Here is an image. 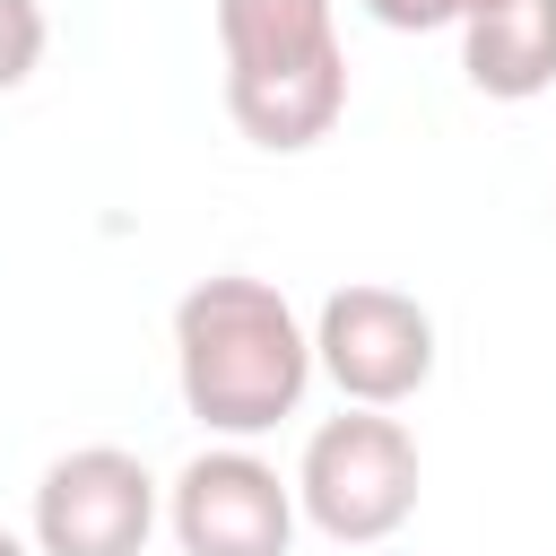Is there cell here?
<instances>
[{
    "label": "cell",
    "mask_w": 556,
    "mask_h": 556,
    "mask_svg": "<svg viewBox=\"0 0 556 556\" xmlns=\"http://www.w3.org/2000/svg\"><path fill=\"white\" fill-rule=\"evenodd\" d=\"M426 495V460H417V434L391 417V408H339L304 434V460H295V513L339 539V547H374L391 530H408Z\"/></svg>",
    "instance_id": "obj_3"
},
{
    "label": "cell",
    "mask_w": 556,
    "mask_h": 556,
    "mask_svg": "<svg viewBox=\"0 0 556 556\" xmlns=\"http://www.w3.org/2000/svg\"><path fill=\"white\" fill-rule=\"evenodd\" d=\"M0 556H35V547H26V539H17V530H0Z\"/></svg>",
    "instance_id": "obj_10"
},
{
    "label": "cell",
    "mask_w": 556,
    "mask_h": 556,
    "mask_svg": "<svg viewBox=\"0 0 556 556\" xmlns=\"http://www.w3.org/2000/svg\"><path fill=\"white\" fill-rule=\"evenodd\" d=\"M313 374H330L348 408H400L434 382V313L408 287L348 278L313 313Z\"/></svg>",
    "instance_id": "obj_4"
},
{
    "label": "cell",
    "mask_w": 556,
    "mask_h": 556,
    "mask_svg": "<svg viewBox=\"0 0 556 556\" xmlns=\"http://www.w3.org/2000/svg\"><path fill=\"white\" fill-rule=\"evenodd\" d=\"M478 9H495V0H460V17H478Z\"/></svg>",
    "instance_id": "obj_11"
},
{
    "label": "cell",
    "mask_w": 556,
    "mask_h": 556,
    "mask_svg": "<svg viewBox=\"0 0 556 556\" xmlns=\"http://www.w3.org/2000/svg\"><path fill=\"white\" fill-rule=\"evenodd\" d=\"M174 382L217 443H252L313 391V330L269 278L217 269L174 304Z\"/></svg>",
    "instance_id": "obj_1"
},
{
    "label": "cell",
    "mask_w": 556,
    "mask_h": 556,
    "mask_svg": "<svg viewBox=\"0 0 556 556\" xmlns=\"http://www.w3.org/2000/svg\"><path fill=\"white\" fill-rule=\"evenodd\" d=\"M165 530L182 556H287L295 478H278L252 443H208L165 486Z\"/></svg>",
    "instance_id": "obj_6"
},
{
    "label": "cell",
    "mask_w": 556,
    "mask_h": 556,
    "mask_svg": "<svg viewBox=\"0 0 556 556\" xmlns=\"http://www.w3.org/2000/svg\"><path fill=\"white\" fill-rule=\"evenodd\" d=\"M43 0H0V96H17L43 61Z\"/></svg>",
    "instance_id": "obj_8"
},
{
    "label": "cell",
    "mask_w": 556,
    "mask_h": 556,
    "mask_svg": "<svg viewBox=\"0 0 556 556\" xmlns=\"http://www.w3.org/2000/svg\"><path fill=\"white\" fill-rule=\"evenodd\" d=\"M156 478L122 443H78L35 478L26 547L35 556H139L156 530Z\"/></svg>",
    "instance_id": "obj_5"
},
{
    "label": "cell",
    "mask_w": 556,
    "mask_h": 556,
    "mask_svg": "<svg viewBox=\"0 0 556 556\" xmlns=\"http://www.w3.org/2000/svg\"><path fill=\"white\" fill-rule=\"evenodd\" d=\"M374 26L391 35H434V26H460V0H356Z\"/></svg>",
    "instance_id": "obj_9"
},
{
    "label": "cell",
    "mask_w": 556,
    "mask_h": 556,
    "mask_svg": "<svg viewBox=\"0 0 556 556\" xmlns=\"http://www.w3.org/2000/svg\"><path fill=\"white\" fill-rule=\"evenodd\" d=\"M226 113L252 148L304 156L348 113V52L330 0H217Z\"/></svg>",
    "instance_id": "obj_2"
},
{
    "label": "cell",
    "mask_w": 556,
    "mask_h": 556,
    "mask_svg": "<svg viewBox=\"0 0 556 556\" xmlns=\"http://www.w3.org/2000/svg\"><path fill=\"white\" fill-rule=\"evenodd\" d=\"M460 70L495 104H530L556 87V0H495L460 17Z\"/></svg>",
    "instance_id": "obj_7"
}]
</instances>
